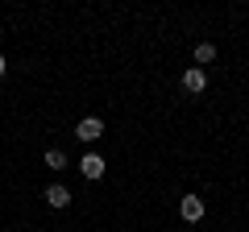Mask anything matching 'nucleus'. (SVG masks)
<instances>
[{
    "instance_id": "f257e3e1",
    "label": "nucleus",
    "mask_w": 249,
    "mask_h": 232,
    "mask_svg": "<svg viewBox=\"0 0 249 232\" xmlns=\"http://www.w3.org/2000/svg\"><path fill=\"white\" fill-rule=\"evenodd\" d=\"M75 137H79V141H100V137H104V120H100V116H83L79 125H75Z\"/></svg>"
},
{
    "instance_id": "f03ea898",
    "label": "nucleus",
    "mask_w": 249,
    "mask_h": 232,
    "mask_svg": "<svg viewBox=\"0 0 249 232\" xmlns=\"http://www.w3.org/2000/svg\"><path fill=\"white\" fill-rule=\"evenodd\" d=\"M204 212H208V207H204V199H199V195H183V199H178V215H183L187 224H199V220H204Z\"/></svg>"
},
{
    "instance_id": "7ed1b4c3",
    "label": "nucleus",
    "mask_w": 249,
    "mask_h": 232,
    "mask_svg": "<svg viewBox=\"0 0 249 232\" xmlns=\"http://www.w3.org/2000/svg\"><path fill=\"white\" fill-rule=\"evenodd\" d=\"M104 170H108V162L100 158V153H83V158H79V174H83V179H88V182L104 179Z\"/></svg>"
},
{
    "instance_id": "20e7f679",
    "label": "nucleus",
    "mask_w": 249,
    "mask_h": 232,
    "mask_svg": "<svg viewBox=\"0 0 249 232\" xmlns=\"http://www.w3.org/2000/svg\"><path fill=\"white\" fill-rule=\"evenodd\" d=\"M204 87H208V75H204V66H187V71H183V91L199 96Z\"/></svg>"
},
{
    "instance_id": "39448f33",
    "label": "nucleus",
    "mask_w": 249,
    "mask_h": 232,
    "mask_svg": "<svg viewBox=\"0 0 249 232\" xmlns=\"http://www.w3.org/2000/svg\"><path fill=\"white\" fill-rule=\"evenodd\" d=\"M46 203H50L54 212H62V207H71V191L62 187V182H54V187H46Z\"/></svg>"
},
{
    "instance_id": "423d86ee",
    "label": "nucleus",
    "mask_w": 249,
    "mask_h": 232,
    "mask_svg": "<svg viewBox=\"0 0 249 232\" xmlns=\"http://www.w3.org/2000/svg\"><path fill=\"white\" fill-rule=\"evenodd\" d=\"M196 63H199V66L216 63V46H212V42H199V46H196Z\"/></svg>"
},
{
    "instance_id": "0eeeda50",
    "label": "nucleus",
    "mask_w": 249,
    "mask_h": 232,
    "mask_svg": "<svg viewBox=\"0 0 249 232\" xmlns=\"http://www.w3.org/2000/svg\"><path fill=\"white\" fill-rule=\"evenodd\" d=\"M46 166H50V170H62V166H67V153H62V149H46Z\"/></svg>"
},
{
    "instance_id": "6e6552de",
    "label": "nucleus",
    "mask_w": 249,
    "mask_h": 232,
    "mask_svg": "<svg viewBox=\"0 0 249 232\" xmlns=\"http://www.w3.org/2000/svg\"><path fill=\"white\" fill-rule=\"evenodd\" d=\"M4 71H9V63H4V54H0V79H4Z\"/></svg>"
}]
</instances>
